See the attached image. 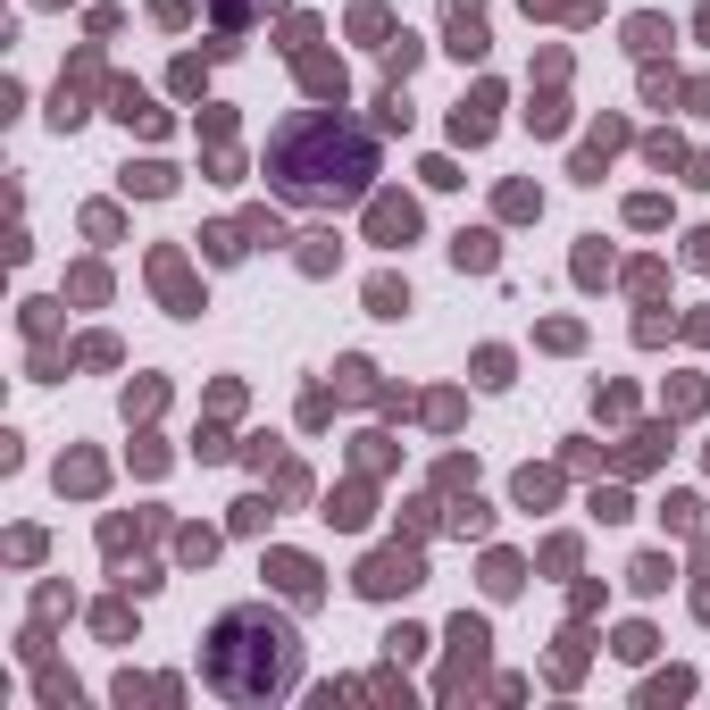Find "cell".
<instances>
[{
  "mask_svg": "<svg viewBox=\"0 0 710 710\" xmlns=\"http://www.w3.org/2000/svg\"><path fill=\"white\" fill-rule=\"evenodd\" d=\"M268 176L284 201H360L368 176H376V142L360 126H343V117H293L276 142H268Z\"/></svg>",
  "mask_w": 710,
  "mask_h": 710,
  "instance_id": "6da1fadb",
  "label": "cell"
},
{
  "mask_svg": "<svg viewBox=\"0 0 710 710\" xmlns=\"http://www.w3.org/2000/svg\"><path fill=\"white\" fill-rule=\"evenodd\" d=\"M201 677H209V694H226V702H268V694H293V677H301V635H293V619H276L268 602L226 610V619L209 627Z\"/></svg>",
  "mask_w": 710,
  "mask_h": 710,
  "instance_id": "7a4b0ae2",
  "label": "cell"
},
{
  "mask_svg": "<svg viewBox=\"0 0 710 710\" xmlns=\"http://www.w3.org/2000/svg\"><path fill=\"white\" fill-rule=\"evenodd\" d=\"M418 577H426V560H418V552H376V560L360 568V594L385 602V594H410Z\"/></svg>",
  "mask_w": 710,
  "mask_h": 710,
  "instance_id": "3957f363",
  "label": "cell"
},
{
  "mask_svg": "<svg viewBox=\"0 0 710 710\" xmlns=\"http://www.w3.org/2000/svg\"><path fill=\"white\" fill-rule=\"evenodd\" d=\"M368 234H376V243H410V234H418V201H401V193H376L368 201Z\"/></svg>",
  "mask_w": 710,
  "mask_h": 710,
  "instance_id": "277c9868",
  "label": "cell"
},
{
  "mask_svg": "<svg viewBox=\"0 0 710 710\" xmlns=\"http://www.w3.org/2000/svg\"><path fill=\"white\" fill-rule=\"evenodd\" d=\"M443 26H452V59H485V9L477 0H443Z\"/></svg>",
  "mask_w": 710,
  "mask_h": 710,
  "instance_id": "5b68a950",
  "label": "cell"
},
{
  "mask_svg": "<svg viewBox=\"0 0 710 710\" xmlns=\"http://www.w3.org/2000/svg\"><path fill=\"white\" fill-rule=\"evenodd\" d=\"M493 109H502V92L477 84V92H468V101L452 109V134H460V142H485V134H493Z\"/></svg>",
  "mask_w": 710,
  "mask_h": 710,
  "instance_id": "8992f818",
  "label": "cell"
},
{
  "mask_svg": "<svg viewBox=\"0 0 710 710\" xmlns=\"http://www.w3.org/2000/svg\"><path fill=\"white\" fill-rule=\"evenodd\" d=\"M151 284H159V293H168V301H176V310H184V318H193V310H201V293H193V276H184V259H176V251H159V259H151Z\"/></svg>",
  "mask_w": 710,
  "mask_h": 710,
  "instance_id": "52a82bcc",
  "label": "cell"
},
{
  "mask_svg": "<svg viewBox=\"0 0 710 710\" xmlns=\"http://www.w3.org/2000/svg\"><path fill=\"white\" fill-rule=\"evenodd\" d=\"M268 577H276L293 602H318V568L301 560V552H276V560H268Z\"/></svg>",
  "mask_w": 710,
  "mask_h": 710,
  "instance_id": "ba28073f",
  "label": "cell"
},
{
  "mask_svg": "<svg viewBox=\"0 0 710 710\" xmlns=\"http://www.w3.org/2000/svg\"><path fill=\"white\" fill-rule=\"evenodd\" d=\"M301 84L326 92V101H343V59H318V51H301Z\"/></svg>",
  "mask_w": 710,
  "mask_h": 710,
  "instance_id": "9c48e42d",
  "label": "cell"
},
{
  "mask_svg": "<svg viewBox=\"0 0 710 710\" xmlns=\"http://www.w3.org/2000/svg\"><path fill=\"white\" fill-rule=\"evenodd\" d=\"M117 117H126V126H142V134H159V126H168V117H159L151 101H142L134 84H117Z\"/></svg>",
  "mask_w": 710,
  "mask_h": 710,
  "instance_id": "30bf717a",
  "label": "cell"
},
{
  "mask_svg": "<svg viewBox=\"0 0 710 710\" xmlns=\"http://www.w3.org/2000/svg\"><path fill=\"white\" fill-rule=\"evenodd\" d=\"M126 193H176V168H159V159H142V168H126Z\"/></svg>",
  "mask_w": 710,
  "mask_h": 710,
  "instance_id": "8fae6325",
  "label": "cell"
},
{
  "mask_svg": "<svg viewBox=\"0 0 710 710\" xmlns=\"http://www.w3.org/2000/svg\"><path fill=\"white\" fill-rule=\"evenodd\" d=\"M452 259H460V268H493V259H502V251H493V234H460V243H452Z\"/></svg>",
  "mask_w": 710,
  "mask_h": 710,
  "instance_id": "7c38bea8",
  "label": "cell"
},
{
  "mask_svg": "<svg viewBox=\"0 0 710 710\" xmlns=\"http://www.w3.org/2000/svg\"><path fill=\"white\" fill-rule=\"evenodd\" d=\"M368 310H376V318H401V310H410V293H401L393 276H376V284H368Z\"/></svg>",
  "mask_w": 710,
  "mask_h": 710,
  "instance_id": "4fadbf2b",
  "label": "cell"
},
{
  "mask_svg": "<svg viewBox=\"0 0 710 710\" xmlns=\"http://www.w3.org/2000/svg\"><path fill=\"white\" fill-rule=\"evenodd\" d=\"M59 485H76V493H92V485H101V460H84V452H76V460H59Z\"/></svg>",
  "mask_w": 710,
  "mask_h": 710,
  "instance_id": "5bb4252c",
  "label": "cell"
},
{
  "mask_svg": "<svg viewBox=\"0 0 710 710\" xmlns=\"http://www.w3.org/2000/svg\"><path fill=\"white\" fill-rule=\"evenodd\" d=\"M485 585H493V594H518V560L493 552V560H485Z\"/></svg>",
  "mask_w": 710,
  "mask_h": 710,
  "instance_id": "9a60e30c",
  "label": "cell"
},
{
  "mask_svg": "<svg viewBox=\"0 0 710 710\" xmlns=\"http://www.w3.org/2000/svg\"><path fill=\"white\" fill-rule=\"evenodd\" d=\"M201 243H209V259H234V251H243V226H209Z\"/></svg>",
  "mask_w": 710,
  "mask_h": 710,
  "instance_id": "2e32d148",
  "label": "cell"
},
{
  "mask_svg": "<svg viewBox=\"0 0 710 710\" xmlns=\"http://www.w3.org/2000/svg\"><path fill=\"white\" fill-rule=\"evenodd\" d=\"M669 585V560H635V594H660Z\"/></svg>",
  "mask_w": 710,
  "mask_h": 710,
  "instance_id": "e0dca14e",
  "label": "cell"
},
{
  "mask_svg": "<svg viewBox=\"0 0 710 710\" xmlns=\"http://www.w3.org/2000/svg\"><path fill=\"white\" fill-rule=\"evenodd\" d=\"M351 34H368V42H385V34H393V17H385V9H360V17H351Z\"/></svg>",
  "mask_w": 710,
  "mask_h": 710,
  "instance_id": "ac0fdd59",
  "label": "cell"
},
{
  "mask_svg": "<svg viewBox=\"0 0 710 710\" xmlns=\"http://www.w3.org/2000/svg\"><path fill=\"white\" fill-rule=\"evenodd\" d=\"M477 385H510V351H485V360H477Z\"/></svg>",
  "mask_w": 710,
  "mask_h": 710,
  "instance_id": "d6986e66",
  "label": "cell"
},
{
  "mask_svg": "<svg viewBox=\"0 0 710 710\" xmlns=\"http://www.w3.org/2000/svg\"><path fill=\"white\" fill-rule=\"evenodd\" d=\"M243 234H251V243H284V226L268 218V209H251V218H243Z\"/></svg>",
  "mask_w": 710,
  "mask_h": 710,
  "instance_id": "ffe728a7",
  "label": "cell"
},
{
  "mask_svg": "<svg viewBox=\"0 0 710 710\" xmlns=\"http://www.w3.org/2000/svg\"><path fill=\"white\" fill-rule=\"evenodd\" d=\"M685 259H694V268H710V226L694 234V243H685Z\"/></svg>",
  "mask_w": 710,
  "mask_h": 710,
  "instance_id": "44dd1931",
  "label": "cell"
}]
</instances>
